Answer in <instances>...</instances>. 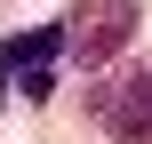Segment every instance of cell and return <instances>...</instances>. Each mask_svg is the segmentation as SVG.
I'll use <instances>...</instances> for the list:
<instances>
[{
	"label": "cell",
	"instance_id": "cell-2",
	"mask_svg": "<svg viewBox=\"0 0 152 144\" xmlns=\"http://www.w3.org/2000/svg\"><path fill=\"white\" fill-rule=\"evenodd\" d=\"M88 120L112 128L120 144H152V72H120L88 88Z\"/></svg>",
	"mask_w": 152,
	"mask_h": 144
},
{
	"label": "cell",
	"instance_id": "cell-1",
	"mask_svg": "<svg viewBox=\"0 0 152 144\" xmlns=\"http://www.w3.org/2000/svg\"><path fill=\"white\" fill-rule=\"evenodd\" d=\"M136 24H144L136 0H72V16H64V56H72L80 72H96V64H112V56L136 40Z\"/></svg>",
	"mask_w": 152,
	"mask_h": 144
}]
</instances>
